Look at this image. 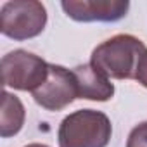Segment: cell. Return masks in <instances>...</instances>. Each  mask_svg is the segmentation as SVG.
<instances>
[{
    "mask_svg": "<svg viewBox=\"0 0 147 147\" xmlns=\"http://www.w3.org/2000/svg\"><path fill=\"white\" fill-rule=\"evenodd\" d=\"M49 76V64L28 52V50H14L2 57V83L4 87L21 90V92H35Z\"/></svg>",
    "mask_w": 147,
    "mask_h": 147,
    "instance_id": "277c9868",
    "label": "cell"
},
{
    "mask_svg": "<svg viewBox=\"0 0 147 147\" xmlns=\"http://www.w3.org/2000/svg\"><path fill=\"white\" fill-rule=\"evenodd\" d=\"M78 87V99L106 102L114 95V85L111 80L92 64H82L73 69Z\"/></svg>",
    "mask_w": 147,
    "mask_h": 147,
    "instance_id": "52a82bcc",
    "label": "cell"
},
{
    "mask_svg": "<svg viewBox=\"0 0 147 147\" xmlns=\"http://www.w3.org/2000/svg\"><path fill=\"white\" fill-rule=\"evenodd\" d=\"M66 16L82 23H114L126 16L130 2L126 0H66L61 4Z\"/></svg>",
    "mask_w": 147,
    "mask_h": 147,
    "instance_id": "8992f818",
    "label": "cell"
},
{
    "mask_svg": "<svg viewBox=\"0 0 147 147\" xmlns=\"http://www.w3.org/2000/svg\"><path fill=\"white\" fill-rule=\"evenodd\" d=\"M126 147H147V121L138 123L128 135Z\"/></svg>",
    "mask_w": 147,
    "mask_h": 147,
    "instance_id": "9c48e42d",
    "label": "cell"
},
{
    "mask_svg": "<svg viewBox=\"0 0 147 147\" xmlns=\"http://www.w3.org/2000/svg\"><path fill=\"white\" fill-rule=\"evenodd\" d=\"M145 49L144 42L133 35H116L94 49L90 64L107 78L133 80L138 57Z\"/></svg>",
    "mask_w": 147,
    "mask_h": 147,
    "instance_id": "6da1fadb",
    "label": "cell"
},
{
    "mask_svg": "<svg viewBox=\"0 0 147 147\" xmlns=\"http://www.w3.org/2000/svg\"><path fill=\"white\" fill-rule=\"evenodd\" d=\"M33 99L47 111H61L67 107L75 99H78V87L73 71L49 64V76L43 85L33 92Z\"/></svg>",
    "mask_w": 147,
    "mask_h": 147,
    "instance_id": "5b68a950",
    "label": "cell"
},
{
    "mask_svg": "<svg viewBox=\"0 0 147 147\" xmlns=\"http://www.w3.org/2000/svg\"><path fill=\"white\" fill-rule=\"evenodd\" d=\"M47 24V9L36 0H12L0 9V31L12 40L38 36Z\"/></svg>",
    "mask_w": 147,
    "mask_h": 147,
    "instance_id": "3957f363",
    "label": "cell"
},
{
    "mask_svg": "<svg viewBox=\"0 0 147 147\" xmlns=\"http://www.w3.org/2000/svg\"><path fill=\"white\" fill-rule=\"evenodd\" d=\"M111 135V119L104 113L80 109L61 121L57 140L59 147H107Z\"/></svg>",
    "mask_w": 147,
    "mask_h": 147,
    "instance_id": "7a4b0ae2",
    "label": "cell"
},
{
    "mask_svg": "<svg viewBox=\"0 0 147 147\" xmlns=\"http://www.w3.org/2000/svg\"><path fill=\"white\" fill-rule=\"evenodd\" d=\"M133 80H137L142 87L147 88V49L142 52V55L138 57L137 62V69H135V76Z\"/></svg>",
    "mask_w": 147,
    "mask_h": 147,
    "instance_id": "30bf717a",
    "label": "cell"
},
{
    "mask_svg": "<svg viewBox=\"0 0 147 147\" xmlns=\"http://www.w3.org/2000/svg\"><path fill=\"white\" fill-rule=\"evenodd\" d=\"M26 111L23 102L9 92L2 94V111H0V135L4 138H9L16 133L24 125Z\"/></svg>",
    "mask_w": 147,
    "mask_h": 147,
    "instance_id": "ba28073f",
    "label": "cell"
},
{
    "mask_svg": "<svg viewBox=\"0 0 147 147\" xmlns=\"http://www.w3.org/2000/svg\"><path fill=\"white\" fill-rule=\"evenodd\" d=\"M24 147H49V145H45V144H28Z\"/></svg>",
    "mask_w": 147,
    "mask_h": 147,
    "instance_id": "8fae6325",
    "label": "cell"
}]
</instances>
